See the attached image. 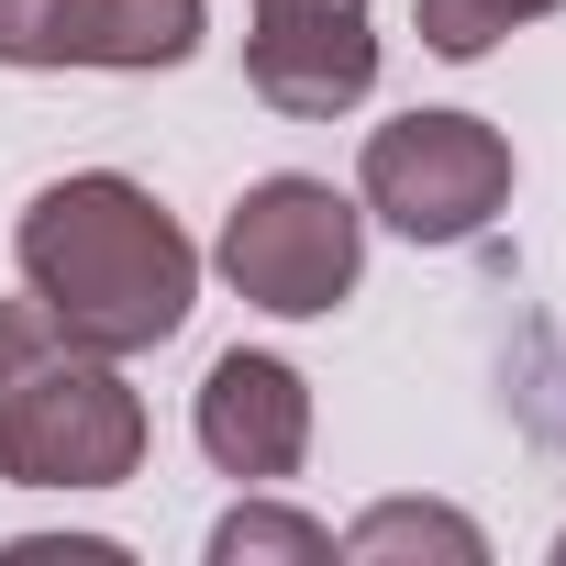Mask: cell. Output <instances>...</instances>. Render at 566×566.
Returning a JSON list of instances; mask_svg holds the SVG:
<instances>
[{
    "instance_id": "5",
    "label": "cell",
    "mask_w": 566,
    "mask_h": 566,
    "mask_svg": "<svg viewBox=\"0 0 566 566\" xmlns=\"http://www.w3.org/2000/svg\"><path fill=\"white\" fill-rule=\"evenodd\" d=\"M200 0H0V67H189Z\"/></svg>"
},
{
    "instance_id": "8",
    "label": "cell",
    "mask_w": 566,
    "mask_h": 566,
    "mask_svg": "<svg viewBox=\"0 0 566 566\" xmlns=\"http://www.w3.org/2000/svg\"><path fill=\"white\" fill-rule=\"evenodd\" d=\"M334 555H356V566H389V555H444V566H489V533H478L467 511H444V500H378V511H356V522L334 533Z\"/></svg>"
},
{
    "instance_id": "6",
    "label": "cell",
    "mask_w": 566,
    "mask_h": 566,
    "mask_svg": "<svg viewBox=\"0 0 566 566\" xmlns=\"http://www.w3.org/2000/svg\"><path fill=\"white\" fill-rule=\"evenodd\" d=\"M189 433H200V455L222 478L277 489V478H301V455H312V378L290 356L233 345V356H211V378L189 400Z\"/></svg>"
},
{
    "instance_id": "9",
    "label": "cell",
    "mask_w": 566,
    "mask_h": 566,
    "mask_svg": "<svg viewBox=\"0 0 566 566\" xmlns=\"http://www.w3.org/2000/svg\"><path fill=\"white\" fill-rule=\"evenodd\" d=\"M211 566H334V522L277 511V500H233L211 522Z\"/></svg>"
},
{
    "instance_id": "2",
    "label": "cell",
    "mask_w": 566,
    "mask_h": 566,
    "mask_svg": "<svg viewBox=\"0 0 566 566\" xmlns=\"http://www.w3.org/2000/svg\"><path fill=\"white\" fill-rule=\"evenodd\" d=\"M145 467V400L123 356L78 345L34 290L0 301V478L12 489H123Z\"/></svg>"
},
{
    "instance_id": "4",
    "label": "cell",
    "mask_w": 566,
    "mask_h": 566,
    "mask_svg": "<svg viewBox=\"0 0 566 566\" xmlns=\"http://www.w3.org/2000/svg\"><path fill=\"white\" fill-rule=\"evenodd\" d=\"M356 200L411 244H478L511 211V134L478 112H400L367 134Z\"/></svg>"
},
{
    "instance_id": "12",
    "label": "cell",
    "mask_w": 566,
    "mask_h": 566,
    "mask_svg": "<svg viewBox=\"0 0 566 566\" xmlns=\"http://www.w3.org/2000/svg\"><path fill=\"white\" fill-rule=\"evenodd\" d=\"M244 12H255V0H244ZM290 12H367V0H290Z\"/></svg>"
},
{
    "instance_id": "11",
    "label": "cell",
    "mask_w": 566,
    "mask_h": 566,
    "mask_svg": "<svg viewBox=\"0 0 566 566\" xmlns=\"http://www.w3.org/2000/svg\"><path fill=\"white\" fill-rule=\"evenodd\" d=\"M0 566H123L112 533H23V544H0Z\"/></svg>"
},
{
    "instance_id": "7",
    "label": "cell",
    "mask_w": 566,
    "mask_h": 566,
    "mask_svg": "<svg viewBox=\"0 0 566 566\" xmlns=\"http://www.w3.org/2000/svg\"><path fill=\"white\" fill-rule=\"evenodd\" d=\"M244 90L277 123H334L378 90V34L367 12H290V0H255L244 23Z\"/></svg>"
},
{
    "instance_id": "1",
    "label": "cell",
    "mask_w": 566,
    "mask_h": 566,
    "mask_svg": "<svg viewBox=\"0 0 566 566\" xmlns=\"http://www.w3.org/2000/svg\"><path fill=\"white\" fill-rule=\"evenodd\" d=\"M12 266L23 290L101 356H145L189 323L200 301V244L156 211L145 178L123 167H78V178H45L12 222Z\"/></svg>"
},
{
    "instance_id": "3",
    "label": "cell",
    "mask_w": 566,
    "mask_h": 566,
    "mask_svg": "<svg viewBox=\"0 0 566 566\" xmlns=\"http://www.w3.org/2000/svg\"><path fill=\"white\" fill-rule=\"evenodd\" d=\"M222 290L277 312V323H323L356 301V277H367V200H345L334 178H255L233 211H222Z\"/></svg>"
},
{
    "instance_id": "10",
    "label": "cell",
    "mask_w": 566,
    "mask_h": 566,
    "mask_svg": "<svg viewBox=\"0 0 566 566\" xmlns=\"http://www.w3.org/2000/svg\"><path fill=\"white\" fill-rule=\"evenodd\" d=\"M544 12H566V0H422V45L433 56H489L500 34H522V23H544Z\"/></svg>"
},
{
    "instance_id": "13",
    "label": "cell",
    "mask_w": 566,
    "mask_h": 566,
    "mask_svg": "<svg viewBox=\"0 0 566 566\" xmlns=\"http://www.w3.org/2000/svg\"><path fill=\"white\" fill-rule=\"evenodd\" d=\"M555 555H566V533H555Z\"/></svg>"
}]
</instances>
